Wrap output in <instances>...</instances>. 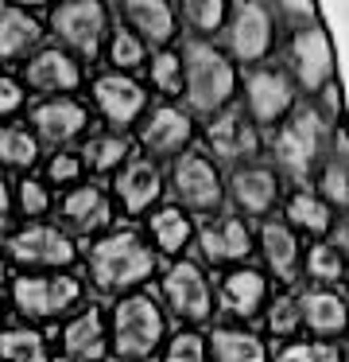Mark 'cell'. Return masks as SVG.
<instances>
[{
  "mask_svg": "<svg viewBox=\"0 0 349 362\" xmlns=\"http://www.w3.org/2000/svg\"><path fill=\"white\" fill-rule=\"evenodd\" d=\"M183 66H186V102L194 113L214 121L217 113L229 110L233 90H237V74L233 63L206 40H190L183 47Z\"/></svg>",
  "mask_w": 349,
  "mask_h": 362,
  "instance_id": "6da1fadb",
  "label": "cell"
},
{
  "mask_svg": "<svg viewBox=\"0 0 349 362\" xmlns=\"http://www.w3.org/2000/svg\"><path fill=\"white\" fill-rule=\"evenodd\" d=\"M152 269H155V253L136 234H128V230L101 238L90 250V276L101 292L136 288L144 276H152Z\"/></svg>",
  "mask_w": 349,
  "mask_h": 362,
  "instance_id": "7a4b0ae2",
  "label": "cell"
},
{
  "mask_svg": "<svg viewBox=\"0 0 349 362\" xmlns=\"http://www.w3.org/2000/svg\"><path fill=\"white\" fill-rule=\"evenodd\" d=\"M326 141H330V125L318 110H295L291 117L279 125V133L271 136V156H276L279 172L291 180H307L318 164H322Z\"/></svg>",
  "mask_w": 349,
  "mask_h": 362,
  "instance_id": "3957f363",
  "label": "cell"
},
{
  "mask_svg": "<svg viewBox=\"0 0 349 362\" xmlns=\"http://www.w3.org/2000/svg\"><path fill=\"white\" fill-rule=\"evenodd\" d=\"M163 343V312L152 296L132 292L113 308V351L121 358H147Z\"/></svg>",
  "mask_w": 349,
  "mask_h": 362,
  "instance_id": "277c9868",
  "label": "cell"
},
{
  "mask_svg": "<svg viewBox=\"0 0 349 362\" xmlns=\"http://www.w3.org/2000/svg\"><path fill=\"white\" fill-rule=\"evenodd\" d=\"M229 51L240 63H264L271 55V43H276V20L271 8L260 0H240L237 8L229 12Z\"/></svg>",
  "mask_w": 349,
  "mask_h": 362,
  "instance_id": "5b68a950",
  "label": "cell"
},
{
  "mask_svg": "<svg viewBox=\"0 0 349 362\" xmlns=\"http://www.w3.org/2000/svg\"><path fill=\"white\" fill-rule=\"evenodd\" d=\"M51 24L70 51L93 59L101 51L105 32H109V12L101 0H70V4H59L51 12Z\"/></svg>",
  "mask_w": 349,
  "mask_h": 362,
  "instance_id": "8992f818",
  "label": "cell"
},
{
  "mask_svg": "<svg viewBox=\"0 0 349 362\" xmlns=\"http://www.w3.org/2000/svg\"><path fill=\"white\" fill-rule=\"evenodd\" d=\"M82 296V281L78 276H20L12 284V300L23 315H35V320H51L62 315L70 304H78Z\"/></svg>",
  "mask_w": 349,
  "mask_h": 362,
  "instance_id": "52a82bcc",
  "label": "cell"
},
{
  "mask_svg": "<svg viewBox=\"0 0 349 362\" xmlns=\"http://www.w3.org/2000/svg\"><path fill=\"white\" fill-rule=\"evenodd\" d=\"M287 66H291V78L302 90H326L330 86V71H333V55H330V40L318 24L299 28L291 35V47H287Z\"/></svg>",
  "mask_w": 349,
  "mask_h": 362,
  "instance_id": "ba28073f",
  "label": "cell"
},
{
  "mask_svg": "<svg viewBox=\"0 0 349 362\" xmlns=\"http://www.w3.org/2000/svg\"><path fill=\"white\" fill-rule=\"evenodd\" d=\"M171 183H175V195L186 211H217L221 206V175L202 152H183L175 160Z\"/></svg>",
  "mask_w": 349,
  "mask_h": 362,
  "instance_id": "9c48e42d",
  "label": "cell"
},
{
  "mask_svg": "<svg viewBox=\"0 0 349 362\" xmlns=\"http://www.w3.org/2000/svg\"><path fill=\"white\" fill-rule=\"evenodd\" d=\"M245 105L256 125H279L287 113H295V82L283 71L260 66L245 82Z\"/></svg>",
  "mask_w": 349,
  "mask_h": 362,
  "instance_id": "30bf717a",
  "label": "cell"
},
{
  "mask_svg": "<svg viewBox=\"0 0 349 362\" xmlns=\"http://www.w3.org/2000/svg\"><path fill=\"white\" fill-rule=\"evenodd\" d=\"M163 300L178 320H209V284L194 261H175L163 273Z\"/></svg>",
  "mask_w": 349,
  "mask_h": 362,
  "instance_id": "8fae6325",
  "label": "cell"
},
{
  "mask_svg": "<svg viewBox=\"0 0 349 362\" xmlns=\"http://www.w3.org/2000/svg\"><path fill=\"white\" fill-rule=\"evenodd\" d=\"M8 253H12V261H20V265H51V269H62L78 257L74 242L54 226L16 230V234L8 238Z\"/></svg>",
  "mask_w": 349,
  "mask_h": 362,
  "instance_id": "7c38bea8",
  "label": "cell"
},
{
  "mask_svg": "<svg viewBox=\"0 0 349 362\" xmlns=\"http://www.w3.org/2000/svg\"><path fill=\"white\" fill-rule=\"evenodd\" d=\"M206 141H209V148H214L217 160L240 164V168H245L248 160L256 156V148H260V136H256L252 117H245L240 110L217 113V117L206 125Z\"/></svg>",
  "mask_w": 349,
  "mask_h": 362,
  "instance_id": "4fadbf2b",
  "label": "cell"
},
{
  "mask_svg": "<svg viewBox=\"0 0 349 362\" xmlns=\"http://www.w3.org/2000/svg\"><path fill=\"white\" fill-rule=\"evenodd\" d=\"M93 102H97L101 117H105L109 125L124 129V125H132V121L144 113L147 94H144V86H140L136 78L113 71V74H101V78L93 82Z\"/></svg>",
  "mask_w": 349,
  "mask_h": 362,
  "instance_id": "5bb4252c",
  "label": "cell"
},
{
  "mask_svg": "<svg viewBox=\"0 0 349 362\" xmlns=\"http://www.w3.org/2000/svg\"><path fill=\"white\" fill-rule=\"evenodd\" d=\"M198 245L202 257L209 265H233V261H245L252 250V234L240 218H209L198 230Z\"/></svg>",
  "mask_w": 349,
  "mask_h": 362,
  "instance_id": "9a60e30c",
  "label": "cell"
},
{
  "mask_svg": "<svg viewBox=\"0 0 349 362\" xmlns=\"http://www.w3.org/2000/svg\"><path fill=\"white\" fill-rule=\"evenodd\" d=\"M190 136H194L190 113L175 110V105L152 110V117L140 129V141H144V148L152 152V156H175V152H183L186 144H190Z\"/></svg>",
  "mask_w": 349,
  "mask_h": 362,
  "instance_id": "2e32d148",
  "label": "cell"
},
{
  "mask_svg": "<svg viewBox=\"0 0 349 362\" xmlns=\"http://www.w3.org/2000/svg\"><path fill=\"white\" fill-rule=\"evenodd\" d=\"M27 82L43 94H70V90L82 86V66L70 51L62 47H43L31 55L27 63Z\"/></svg>",
  "mask_w": 349,
  "mask_h": 362,
  "instance_id": "e0dca14e",
  "label": "cell"
},
{
  "mask_svg": "<svg viewBox=\"0 0 349 362\" xmlns=\"http://www.w3.org/2000/svg\"><path fill=\"white\" fill-rule=\"evenodd\" d=\"M229 195L245 214H268L279 199V180H276V172L264 168V164H245V168L233 172Z\"/></svg>",
  "mask_w": 349,
  "mask_h": 362,
  "instance_id": "ac0fdd59",
  "label": "cell"
},
{
  "mask_svg": "<svg viewBox=\"0 0 349 362\" xmlns=\"http://www.w3.org/2000/svg\"><path fill=\"white\" fill-rule=\"evenodd\" d=\"M62 351L74 362H101L109 351V331H105V315L97 308H85L78 320L66 323L62 331Z\"/></svg>",
  "mask_w": 349,
  "mask_h": 362,
  "instance_id": "d6986e66",
  "label": "cell"
},
{
  "mask_svg": "<svg viewBox=\"0 0 349 362\" xmlns=\"http://www.w3.org/2000/svg\"><path fill=\"white\" fill-rule=\"evenodd\" d=\"M31 125H35V133L43 136L47 144L59 148V144H70L85 129V110L78 102H70V98H51V102L35 105Z\"/></svg>",
  "mask_w": 349,
  "mask_h": 362,
  "instance_id": "ffe728a7",
  "label": "cell"
},
{
  "mask_svg": "<svg viewBox=\"0 0 349 362\" xmlns=\"http://www.w3.org/2000/svg\"><path fill=\"white\" fill-rule=\"evenodd\" d=\"M264 300H268V281H264V273H256V269H233V273H225V281H221L225 315L248 320V315H256L264 308Z\"/></svg>",
  "mask_w": 349,
  "mask_h": 362,
  "instance_id": "44dd1931",
  "label": "cell"
},
{
  "mask_svg": "<svg viewBox=\"0 0 349 362\" xmlns=\"http://www.w3.org/2000/svg\"><path fill=\"white\" fill-rule=\"evenodd\" d=\"M159 191H163V175L152 160H132L116 180V199L124 203L128 214H144L159 199Z\"/></svg>",
  "mask_w": 349,
  "mask_h": 362,
  "instance_id": "7402d4cb",
  "label": "cell"
},
{
  "mask_svg": "<svg viewBox=\"0 0 349 362\" xmlns=\"http://www.w3.org/2000/svg\"><path fill=\"white\" fill-rule=\"evenodd\" d=\"M299 312H302V323L322 339L341 335V331L349 327V304L330 288H310L307 296L299 300Z\"/></svg>",
  "mask_w": 349,
  "mask_h": 362,
  "instance_id": "603a6c76",
  "label": "cell"
},
{
  "mask_svg": "<svg viewBox=\"0 0 349 362\" xmlns=\"http://www.w3.org/2000/svg\"><path fill=\"white\" fill-rule=\"evenodd\" d=\"M121 12L140 40H152L163 47L175 35V8H171L167 0H128Z\"/></svg>",
  "mask_w": 349,
  "mask_h": 362,
  "instance_id": "cb8c5ba5",
  "label": "cell"
},
{
  "mask_svg": "<svg viewBox=\"0 0 349 362\" xmlns=\"http://www.w3.org/2000/svg\"><path fill=\"white\" fill-rule=\"evenodd\" d=\"M260 250H264L268 269L279 276V281L291 284L295 276H299V242H295L291 226H283V222H264Z\"/></svg>",
  "mask_w": 349,
  "mask_h": 362,
  "instance_id": "d4e9b609",
  "label": "cell"
},
{
  "mask_svg": "<svg viewBox=\"0 0 349 362\" xmlns=\"http://www.w3.org/2000/svg\"><path fill=\"white\" fill-rule=\"evenodd\" d=\"M39 20L16 4H0V59H20L39 43Z\"/></svg>",
  "mask_w": 349,
  "mask_h": 362,
  "instance_id": "484cf974",
  "label": "cell"
},
{
  "mask_svg": "<svg viewBox=\"0 0 349 362\" xmlns=\"http://www.w3.org/2000/svg\"><path fill=\"white\" fill-rule=\"evenodd\" d=\"M62 218L74 230L90 234V230H101L109 222V199L101 187H74L66 199H62Z\"/></svg>",
  "mask_w": 349,
  "mask_h": 362,
  "instance_id": "4316f807",
  "label": "cell"
},
{
  "mask_svg": "<svg viewBox=\"0 0 349 362\" xmlns=\"http://www.w3.org/2000/svg\"><path fill=\"white\" fill-rule=\"evenodd\" d=\"M209 343H214V362H268L260 335L245 327H217Z\"/></svg>",
  "mask_w": 349,
  "mask_h": 362,
  "instance_id": "83f0119b",
  "label": "cell"
},
{
  "mask_svg": "<svg viewBox=\"0 0 349 362\" xmlns=\"http://www.w3.org/2000/svg\"><path fill=\"white\" fill-rule=\"evenodd\" d=\"M287 222L302 234H326L330 230V203L310 191H295L287 199Z\"/></svg>",
  "mask_w": 349,
  "mask_h": 362,
  "instance_id": "f1b7e54d",
  "label": "cell"
},
{
  "mask_svg": "<svg viewBox=\"0 0 349 362\" xmlns=\"http://www.w3.org/2000/svg\"><path fill=\"white\" fill-rule=\"evenodd\" d=\"M152 242L163 253H178L190 242V218H186L183 206H163L152 214Z\"/></svg>",
  "mask_w": 349,
  "mask_h": 362,
  "instance_id": "f546056e",
  "label": "cell"
},
{
  "mask_svg": "<svg viewBox=\"0 0 349 362\" xmlns=\"http://www.w3.org/2000/svg\"><path fill=\"white\" fill-rule=\"evenodd\" d=\"M128 141H124L121 133H101V136H90V144H85L82 160L85 168H93V172H113V168H121L124 160H128Z\"/></svg>",
  "mask_w": 349,
  "mask_h": 362,
  "instance_id": "4dcf8cb0",
  "label": "cell"
},
{
  "mask_svg": "<svg viewBox=\"0 0 349 362\" xmlns=\"http://www.w3.org/2000/svg\"><path fill=\"white\" fill-rule=\"evenodd\" d=\"M0 354L8 362H47V343L31 327H8L0 331Z\"/></svg>",
  "mask_w": 349,
  "mask_h": 362,
  "instance_id": "1f68e13d",
  "label": "cell"
},
{
  "mask_svg": "<svg viewBox=\"0 0 349 362\" xmlns=\"http://www.w3.org/2000/svg\"><path fill=\"white\" fill-rule=\"evenodd\" d=\"M39 156V141L27 133V129L4 125L0 129V164L8 168H31Z\"/></svg>",
  "mask_w": 349,
  "mask_h": 362,
  "instance_id": "d6a6232c",
  "label": "cell"
},
{
  "mask_svg": "<svg viewBox=\"0 0 349 362\" xmlns=\"http://www.w3.org/2000/svg\"><path fill=\"white\" fill-rule=\"evenodd\" d=\"M318 187H322V199H326V203L349 206V152L326 160V164H322V175H318Z\"/></svg>",
  "mask_w": 349,
  "mask_h": 362,
  "instance_id": "836d02e7",
  "label": "cell"
},
{
  "mask_svg": "<svg viewBox=\"0 0 349 362\" xmlns=\"http://www.w3.org/2000/svg\"><path fill=\"white\" fill-rule=\"evenodd\" d=\"M183 78H186L183 51H159L152 59V86L159 94H183Z\"/></svg>",
  "mask_w": 349,
  "mask_h": 362,
  "instance_id": "e575fe53",
  "label": "cell"
},
{
  "mask_svg": "<svg viewBox=\"0 0 349 362\" xmlns=\"http://www.w3.org/2000/svg\"><path fill=\"white\" fill-rule=\"evenodd\" d=\"M109 59H113L116 71H136L144 63V40H140L132 28H116L113 40H109Z\"/></svg>",
  "mask_w": 349,
  "mask_h": 362,
  "instance_id": "d590c367",
  "label": "cell"
},
{
  "mask_svg": "<svg viewBox=\"0 0 349 362\" xmlns=\"http://www.w3.org/2000/svg\"><path fill=\"white\" fill-rule=\"evenodd\" d=\"M183 20L194 28V32L209 35V32H217V28L229 20V8H225L221 0H186V4H183Z\"/></svg>",
  "mask_w": 349,
  "mask_h": 362,
  "instance_id": "8d00e7d4",
  "label": "cell"
},
{
  "mask_svg": "<svg viewBox=\"0 0 349 362\" xmlns=\"http://www.w3.org/2000/svg\"><path fill=\"white\" fill-rule=\"evenodd\" d=\"M341 269H345V257L338 253V245L318 242L314 250H310V257H307V273H310V281H338Z\"/></svg>",
  "mask_w": 349,
  "mask_h": 362,
  "instance_id": "74e56055",
  "label": "cell"
},
{
  "mask_svg": "<svg viewBox=\"0 0 349 362\" xmlns=\"http://www.w3.org/2000/svg\"><path fill=\"white\" fill-rule=\"evenodd\" d=\"M299 323H302L299 300H291V296H276V300L268 304V331H271V335L287 339V335H295V331H299Z\"/></svg>",
  "mask_w": 349,
  "mask_h": 362,
  "instance_id": "f35d334b",
  "label": "cell"
},
{
  "mask_svg": "<svg viewBox=\"0 0 349 362\" xmlns=\"http://www.w3.org/2000/svg\"><path fill=\"white\" fill-rule=\"evenodd\" d=\"M276 362H341V351L333 343H287Z\"/></svg>",
  "mask_w": 349,
  "mask_h": 362,
  "instance_id": "ab89813d",
  "label": "cell"
},
{
  "mask_svg": "<svg viewBox=\"0 0 349 362\" xmlns=\"http://www.w3.org/2000/svg\"><path fill=\"white\" fill-rule=\"evenodd\" d=\"M163 362H206V339H202L198 331H178L167 343Z\"/></svg>",
  "mask_w": 349,
  "mask_h": 362,
  "instance_id": "60d3db41",
  "label": "cell"
},
{
  "mask_svg": "<svg viewBox=\"0 0 349 362\" xmlns=\"http://www.w3.org/2000/svg\"><path fill=\"white\" fill-rule=\"evenodd\" d=\"M20 211L27 214V218H39V214L51 211V195H47V187L39 180H23L20 183Z\"/></svg>",
  "mask_w": 349,
  "mask_h": 362,
  "instance_id": "b9f144b4",
  "label": "cell"
},
{
  "mask_svg": "<svg viewBox=\"0 0 349 362\" xmlns=\"http://www.w3.org/2000/svg\"><path fill=\"white\" fill-rule=\"evenodd\" d=\"M82 168H85V160L78 156V152H59V156L47 164V180L62 187V183H74L78 175H82Z\"/></svg>",
  "mask_w": 349,
  "mask_h": 362,
  "instance_id": "7bdbcfd3",
  "label": "cell"
},
{
  "mask_svg": "<svg viewBox=\"0 0 349 362\" xmlns=\"http://www.w3.org/2000/svg\"><path fill=\"white\" fill-rule=\"evenodd\" d=\"M23 105V90L16 78H8V74H0V117H12L16 110Z\"/></svg>",
  "mask_w": 349,
  "mask_h": 362,
  "instance_id": "ee69618b",
  "label": "cell"
},
{
  "mask_svg": "<svg viewBox=\"0 0 349 362\" xmlns=\"http://www.w3.org/2000/svg\"><path fill=\"white\" fill-rule=\"evenodd\" d=\"M333 245H338V253H341V257L349 261V218H345V222H341V226H338V238H333Z\"/></svg>",
  "mask_w": 349,
  "mask_h": 362,
  "instance_id": "f6af8a7d",
  "label": "cell"
},
{
  "mask_svg": "<svg viewBox=\"0 0 349 362\" xmlns=\"http://www.w3.org/2000/svg\"><path fill=\"white\" fill-rule=\"evenodd\" d=\"M322 94H326V110H330V117H333V113L341 110V94H338V86H326Z\"/></svg>",
  "mask_w": 349,
  "mask_h": 362,
  "instance_id": "bcb514c9",
  "label": "cell"
},
{
  "mask_svg": "<svg viewBox=\"0 0 349 362\" xmlns=\"http://www.w3.org/2000/svg\"><path fill=\"white\" fill-rule=\"evenodd\" d=\"M8 211H12V199H8V187H4V180H0V226L8 222Z\"/></svg>",
  "mask_w": 349,
  "mask_h": 362,
  "instance_id": "7dc6e473",
  "label": "cell"
},
{
  "mask_svg": "<svg viewBox=\"0 0 349 362\" xmlns=\"http://www.w3.org/2000/svg\"><path fill=\"white\" fill-rule=\"evenodd\" d=\"M0 276H4V261H0Z\"/></svg>",
  "mask_w": 349,
  "mask_h": 362,
  "instance_id": "c3c4849f",
  "label": "cell"
}]
</instances>
